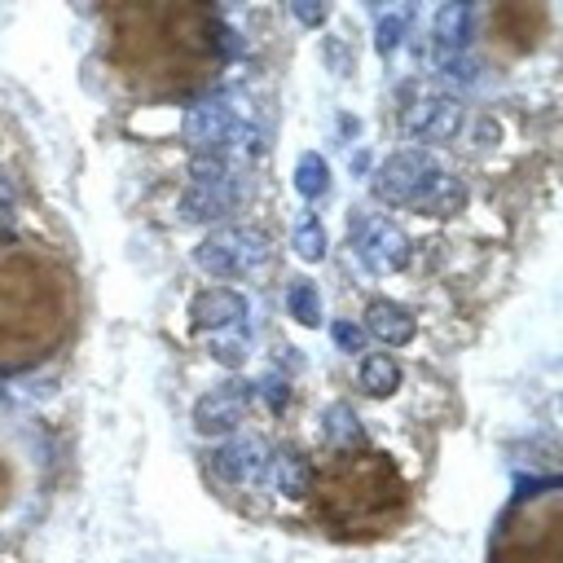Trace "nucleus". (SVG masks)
Wrapping results in <instances>:
<instances>
[{"label": "nucleus", "mask_w": 563, "mask_h": 563, "mask_svg": "<svg viewBox=\"0 0 563 563\" xmlns=\"http://www.w3.org/2000/svg\"><path fill=\"white\" fill-rule=\"evenodd\" d=\"M101 22L110 70L141 97H180L216 75L220 35L207 4H114Z\"/></svg>", "instance_id": "nucleus-1"}, {"label": "nucleus", "mask_w": 563, "mask_h": 563, "mask_svg": "<svg viewBox=\"0 0 563 563\" xmlns=\"http://www.w3.org/2000/svg\"><path fill=\"white\" fill-rule=\"evenodd\" d=\"M550 26V9L545 4H497L488 13V44L506 57L528 53Z\"/></svg>", "instance_id": "nucleus-5"}, {"label": "nucleus", "mask_w": 563, "mask_h": 563, "mask_svg": "<svg viewBox=\"0 0 563 563\" xmlns=\"http://www.w3.org/2000/svg\"><path fill=\"white\" fill-rule=\"evenodd\" d=\"M9 493H13V471H9V462L0 457V501H4Z\"/></svg>", "instance_id": "nucleus-6"}, {"label": "nucleus", "mask_w": 563, "mask_h": 563, "mask_svg": "<svg viewBox=\"0 0 563 563\" xmlns=\"http://www.w3.org/2000/svg\"><path fill=\"white\" fill-rule=\"evenodd\" d=\"M308 506L325 532L347 537V541H374L405 523L409 484H405L400 466L378 449L334 453V457L317 462Z\"/></svg>", "instance_id": "nucleus-3"}, {"label": "nucleus", "mask_w": 563, "mask_h": 563, "mask_svg": "<svg viewBox=\"0 0 563 563\" xmlns=\"http://www.w3.org/2000/svg\"><path fill=\"white\" fill-rule=\"evenodd\" d=\"M79 312L75 268L40 242L0 246V369H26L53 356Z\"/></svg>", "instance_id": "nucleus-2"}, {"label": "nucleus", "mask_w": 563, "mask_h": 563, "mask_svg": "<svg viewBox=\"0 0 563 563\" xmlns=\"http://www.w3.org/2000/svg\"><path fill=\"white\" fill-rule=\"evenodd\" d=\"M493 563H563V493L554 484L510 506L493 541Z\"/></svg>", "instance_id": "nucleus-4"}]
</instances>
